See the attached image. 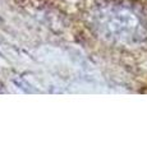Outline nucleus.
I'll return each mask as SVG.
<instances>
[]
</instances>
